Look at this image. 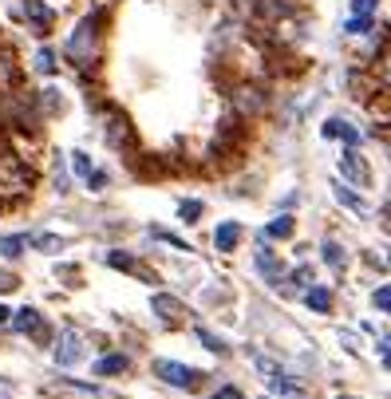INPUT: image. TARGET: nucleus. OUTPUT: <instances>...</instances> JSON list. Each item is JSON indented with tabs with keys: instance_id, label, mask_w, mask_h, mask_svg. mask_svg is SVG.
<instances>
[{
	"instance_id": "nucleus-7",
	"label": "nucleus",
	"mask_w": 391,
	"mask_h": 399,
	"mask_svg": "<svg viewBox=\"0 0 391 399\" xmlns=\"http://www.w3.org/2000/svg\"><path fill=\"white\" fill-rule=\"evenodd\" d=\"M154 313H158L162 320H171V324L182 320V305L174 297H154Z\"/></svg>"
},
{
	"instance_id": "nucleus-13",
	"label": "nucleus",
	"mask_w": 391,
	"mask_h": 399,
	"mask_svg": "<svg viewBox=\"0 0 391 399\" xmlns=\"http://www.w3.org/2000/svg\"><path fill=\"white\" fill-rule=\"evenodd\" d=\"M289 233H293V218H277V221H269V226H265L261 238H289Z\"/></svg>"
},
{
	"instance_id": "nucleus-5",
	"label": "nucleus",
	"mask_w": 391,
	"mask_h": 399,
	"mask_svg": "<svg viewBox=\"0 0 391 399\" xmlns=\"http://www.w3.org/2000/svg\"><path fill=\"white\" fill-rule=\"evenodd\" d=\"M87 48H95V20H83V24H79V32L71 36V44H68L71 60L87 64Z\"/></svg>"
},
{
	"instance_id": "nucleus-29",
	"label": "nucleus",
	"mask_w": 391,
	"mask_h": 399,
	"mask_svg": "<svg viewBox=\"0 0 391 399\" xmlns=\"http://www.w3.org/2000/svg\"><path fill=\"white\" fill-rule=\"evenodd\" d=\"M9 316H12V313H9V308H4V305H0V324L9 320Z\"/></svg>"
},
{
	"instance_id": "nucleus-26",
	"label": "nucleus",
	"mask_w": 391,
	"mask_h": 399,
	"mask_svg": "<svg viewBox=\"0 0 391 399\" xmlns=\"http://www.w3.org/2000/svg\"><path fill=\"white\" fill-rule=\"evenodd\" d=\"M375 305H380V308H391V289H380V293H375Z\"/></svg>"
},
{
	"instance_id": "nucleus-12",
	"label": "nucleus",
	"mask_w": 391,
	"mask_h": 399,
	"mask_svg": "<svg viewBox=\"0 0 391 399\" xmlns=\"http://www.w3.org/2000/svg\"><path fill=\"white\" fill-rule=\"evenodd\" d=\"M127 368V356H103L99 364H95V372L99 375H115V372H123Z\"/></svg>"
},
{
	"instance_id": "nucleus-2",
	"label": "nucleus",
	"mask_w": 391,
	"mask_h": 399,
	"mask_svg": "<svg viewBox=\"0 0 391 399\" xmlns=\"http://www.w3.org/2000/svg\"><path fill=\"white\" fill-rule=\"evenodd\" d=\"M154 372H158L166 383H174V388H194V383H198V372H194V368L174 364V360H158V364H154Z\"/></svg>"
},
{
	"instance_id": "nucleus-9",
	"label": "nucleus",
	"mask_w": 391,
	"mask_h": 399,
	"mask_svg": "<svg viewBox=\"0 0 391 399\" xmlns=\"http://www.w3.org/2000/svg\"><path fill=\"white\" fill-rule=\"evenodd\" d=\"M340 170L348 174V178H356V182H367V166L356 158V154H344V158H340Z\"/></svg>"
},
{
	"instance_id": "nucleus-15",
	"label": "nucleus",
	"mask_w": 391,
	"mask_h": 399,
	"mask_svg": "<svg viewBox=\"0 0 391 399\" xmlns=\"http://www.w3.org/2000/svg\"><path fill=\"white\" fill-rule=\"evenodd\" d=\"M257 269L269 273V277H281V265H277V257H273L269 249H261V253H257Z\"/></svg>"
},
{
	"instance_id": "nucleus-24",
	"label": "nucleus",
	"mask_w": 391,
	"mask_h": 399,
	"mask_svg": "<svg viewBox=\"0 0 391 399\" xmlns=\"http://www.w3.org/2000/svg\"><path fill=\"white\" fill-rule=\"evenodd\" d=\"M182 218H198V213H202V206H198V202H182Z\"/></svg>"
},
{
	"instance_id": "nucleus-21",
	"label": "nucleus",
	"mask_w": 391,
	"mask_h": 399,
	"mask_svg": "<svg viewBox=\"0 0 391 399\" xmlns=\"http://www.w3.org/2000/svg\"><path fill=\"white\" fill-rule=\"evenodd\" d=\"M324 261H332L336 269H340V265H344V253H340L336 246H324Z\"/></svg>"
},
{
	"instance_id": "nucleus-4",
	"label": "nucleus",
	"mask_w": 391,
	"mask_h": 399,
	"mask_svg": "<svg viewBox=\"0 0 391 399\" xmlns=\"http://www.w3.org/2000/svg\"><path fill=\"white\" fill-rule=\"evenodd\" d=\"M367 79H372V87L380 95H391V44L380 51V60L372 64V76H367Z\"/></svg>"
},
{
	"instance_id": "nucleus-1",
	"label": "nucleus",
	"mask_w": 391,
	"mask_h": 399,
	"mask_svg": "<svg viewBox=\"0 0 391 399\" xmlns=\"http://www.w3.org/2000/svg\"><path fill=\"white\" fill-rule=\"evenodd\" d=\"M32 190V170L12 154H0V202H16Z\"/></svg>"
},
{
	"instance_id": "nucleus-10",
	"label": "nucleus",
	"mask_w": 391,
	"mask_h": 399,
	"mask_svg": "<svg viewBox=\"0 0 391 399\" xmlns=\"http://www.w3.org/2000/svg\"><path fill=\"white\" fill-rule=\"evenodd\" d=\"M308 308H316V313H328L332 308V293L328 289H308Z\"/></svg>"
},
{
	"instance_id": "nucleus-25",
	"label": "nucleus",
	"mask_w": 391,
	"mask_h": 399,
	"mask_svg": "<svg viewBox=\"0 0 391 399\" xmlns=\"http://www.w3.org/2000/svg\"><path fill=\"white\" fill-rule=\"evenodd\" d=\"M375 4H380V0H356V12H364V16H372V12H375Z\"/></svg>"
},
{
	"instance_id": "nucleus-27",
	"label": "nucleus",
	"mask_w": 391,
	"mask_h": 399,
	"mask_svg": "<svg viewBox=\"0 0 391 399\" xmlns=\"http://www.w3.org/2000/svg\"><path fill=\"white\" fill-rule=\"evenodd\" d=\"M16 289V277H9V273H0V293H9Z\"/></svg>"
},
{
	"instance_id": "nucleus-30",
	"label": "nucleus",
	"mask_w": 391,
	"mask_h": 399,
	"mask_svg": "<svg viewBox=\"0 0 391 399\" xmlns=\"http://www.w3.org/2000/svg\"><path fill=\"white\" fill-rule=\"evenodd\" d=\"M0 399H12V391H9V388H4V383H0Z\"/></svg>"
},
{
	"instance_id": "nucleus-11",
	"label": "nucleus",
	"mask_w": 391,
	"mask_h": 399,
	"mask_svg": "<svg viewBox=\"0 0 391 399\" xmlns=\"http://www.w3.org/2000/svg\"><path fill=\"white\" fill-rule=\"evenodd\" d=\"M324 138H348V143H356V131H348L340 119H332V123H324Z\"/></svg>"
},
{
	"instance_id": "nucleus-28",
	"label": "nucleus",
	"mask_w": 391,
	"mask_h": 399,
	"mask_svg": "<svg viewBox=\"0 0 391 399\" xmlns=\"http://www.w3.org/2000/svg\"><path fill=\"white\" fill-rule=\"evenodd\" d=\"M213 399H241V391H238V388H221Z\"/></svg>"
},
{
	"instance_id": "nucleus-6",
	"label": "nucleus",
	"mask_w": 391,
	"mask_h": 399,
	"mask_svg": "<svg viewBox=\"0 0 391 399\" xmlns=\"http://www.w3.org/2000/svg\"><path fill=\"white\" fill-rule=\"evenodd\" d=\"M238 238H241L238 221H221V226H218V233H213V246H218L221 253H230V249L238 246Z\"/></svg>"
},
{
	"instance_id": "nucleus-16",
	"label": "nucleus",
	"mask_w": 391,
	"mask_h": 399,
	"mask_svg": "<svg viewBox=\"0 0 391 399\" xmlns=\"http://www.w3.org/2000/svg\"><path fill=\"white\" fill-rule=\"evenodd\" d=\"M24 9H28V16H32L40 28H48V20H51V16H48V9H40V0H28Z\"/></svg>"
},
{
	"instance_id": "nucleus-18",
	"label": "nucleus",
	"mask_w": 391,
	"mask_h": 399,
	"mask_svg": "<svg viewBox=\"0 0 391 399\" xmlns=\"http://www.w3.org/2000/svg\"><path fill=\"white\" fill-rule=\"evenodd\" d=\"M36 249H64V238H51V233H40V238H32Z\"/></svg>"
},
{
	"instance_id": "nucleus-19",
	"label": "nucleus",
	"mask_w": 391,
	"mask_h": 399,
	"mask_svg": "<svg viewBox=\"0 0 391 399\" xmlns=\"http://www.w3.org/2000/svg\"><path fill=\"white\" fill-rule=\"evenodd\" d=\"M71 166H76V174L91 178V158H87V154H71Z\"/></svg>"
},
{
	"instance_id": "nucleus-20",
	"label": "nucleus",
	"mask_w": 391,
	"mask_h": 399,
	"mask_svg": "<svg viewBox=\"0 0 391 399\" xmlns=\"http://www.w3.org/2000/svg\"><path fill=\"white\" fill-rule=\"evenodd\" d=\"M36 68H40V71H51V68H56V60H51V51H48V48L36 51Z\"/></svg>"
},
{
	"instance_id": "nucleus-17",
	"label": "nucleus",
	"mask_w": 391,
	"mask_h": 399,
	"mask_svg": "<svg viewBox=\"0 0 391 399\" xmlns=\"http://www.w3.org/2000/svg\"><path fill=\"white\" fill-rule=\"evenodd\" d=\"M332 190H336V198H340V202H344V206H352V210H360V213H364V202H360V198H356V194H352V190H348V186H332Z\"/></svg>"
},
{
	"instance_id": "nucleus-3",
	"label": "nucleus",
	"mask_w": 391,
	"mask_h": 399,
	"mask_svg": "<svg viewBox=\"0 0 391 399\" xmlns=\"http://www.w3.org/2000/svg\"><path fill=\"white\" fill-rule=\"evenodd\" d=\"M79 356H83V340H79V332L64 328V332H60V344H56V364H60V368H71Z\"/></svg>"
},
{
	"instance_id": "nucleus-14",
	"label": "nucleus",
	"mask_w": 391,
	"mask_h": 399,
	"mask_svg": "<svg viewBox=\"0 0 391 399\" xmlns=\"http://www.w3.org/2000/svg\"><path fill=\"white\" fill-rule=\"evenodd\" d=\"M28 246V238H0V257H20Z\"/></svg>"
},
{
	"instance_id": "nucleus-8",
	"label": "nucleus",
	"mask_w": 391,
	"mask_h": 399,
	"mask_svg": "<svg viewBox=\"0 0 391 399\" xmlns=\"http://www.w3.org/2000/svg\"><path fill=\"white\" fill-rule=\"evenodd\" d=\"M12 328L16 332H36L40 328V313H36V308H20V313L12 316Z\"/></svg>"
},
{
	"instance_id": "nucleus-22",
	"label": "nucleus",
	"mask_w": 391,
	"mask_h": 399,
	"mask_svg": "<svg viewBox=\"0 0 391 399\" xmlns=\"http://www.w3.org/2000/svg\"><path fill=\"white\" fill-rule=\"evenodd\" d=\"M367 28H372V20H367V16H360V12H356V20L348 24V32H367Z\"/></svg>"
},
{
	"instance_id": "nucleus-23",
	"label": "nucleus",
	"mask_w": 391,
	"mask_h": 399,
	"mask_svg": "<svg viewBox=\"0 0 391 399\" xmlns=\"http://www.w3.org/2000/svg\"><path fill=\"white\" fill-rule=\"evenodd\" d=\"M198 336H202V344H205L210 352H221V340H218V336H210V332H198Z\"/></svg>"
}]
</instances>
